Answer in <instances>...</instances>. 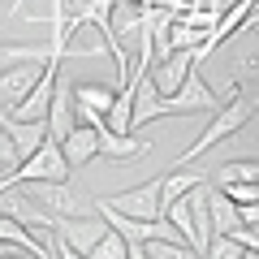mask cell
I'll return each mask as SVG.
<instances>
[{
    "mask_svg": "<svg viewBox=\"0 0 259 259\" xmlns=\"http://www.w3.org/2000/svg\"><path fill=\"white\" fill-rule=\"evenodd\" d=\"M207 255H212V259H246L250 250L242 246V242L233 238V233H216V238H212V246H207Z\"/></svg>",
    "mask_w": 259,
    "mask_h": 259,
    "instance_id": "17",
    "label": "cell"
},
{
    "mask_svg": "<svg viewBox=\"0 0 259 259\" xmlns=\"http://www.w3.org/2000/svg\"><path fill=\"white\" fill-rule=\"evenodd\" d=\"M69 173H74V164L65 160V147L48 134L30 156H22L13 168L0 173V190L5 186H26V182H69Z\"/></svg>",
    "mask_w": 259,
    "mask_h": 259,
    "instance_id": "1",
    "label": "cell"
},
{
    "mask_svg": "<svg viewBox=\"0 0 259 259\" xmlns=\"http://www.w3.org/2000/svg\"><path fill=\"white\" fill-rule=\"evenodd\" d=\"M216 186H229V182H259V160H229V164L212 168Z\"/></svg>",
    "mask_w": 259,
    "mask_h": 259,
    "instance_id": "14",
    "label": "cell"
},
{
    "mask_svg": "<svg viewBox=\"0 0 259 259\" xmlns=\"http://www.w3.org/2000/svg\"><path fill=\"white\" fill-rule=\"evenodd\" d=\"M160 182H164V177H151V182L130 186V190H121V194H104V199H95V203L100 207H117V212H130V216H143V221H160V216H164Z\"/></svg>",
    "mask_w": 259,
    "mask_h": 259,
    "instance_id": "3",
    "label": "cell"
},
{
    "mask_svg": "<svg viewBox=\"0 0 259 259\" xmlns=\"http://www.w3.org/2000/svg\"><path fill=\"white\" fill-rule=\"evenodd\" d=\"M164 221H173V229L194 246V212H190V194H182L177 203H168V207H164Z\"/></svg>",
    "mask_w": 259,
    "mask_h": 259,
    "instance_id": "15",
    "label": "cell"
},
{
    "mask_svg": "<svg viewBox=\"0 0 259 259\" xmlns=\"http://www.w3.org/2000/svg\"><path fill=\"white\" fill-rule=\"evenodd\" d=\"M143 151H147V139H139L134 130H130V134H117V130H108V125L100 130V156H108V160H134V156H143Z\"/></svg>",
    "mask_w": 259,
    "mask_h": 259,
    "instance_id": "11",
    "label": "cell"
},
{
    "mask_svg": "<svg viewBox=\"0 0 259 259\" xmlns=\"http://www.w3.org/2000/svg\"><path fill=\"white\" fill-rule=\"evenodd\" d=\"M190 212H194V255H207L216 238V225H212V203H207V182H199L190 190Z\"/></svg>",
    "mask_w": 259,
    "mask_h": 259,
    "instance_id": "9",
    "label": "cell"
},
{
    "mask_svg": "<svg viewBox=\"0 0 259 259\" xmlns=\"http://www.w3.org/2000/svg\"><path fill=\"white\" fill-rule=\"evenodd\" d=\"M87 259H130V242L108 225V233H104V238L91 246V255H87Z\"/></svg>",
    "mask_w": 259,
    "mask_h": 259,
    "instance_id": "16",
    "label": "cell"
},
{
    "mask_svg": "<svg viewBox=\"0 0 259 259\" xmlns=\"http://www.w3.org/2000/svg\"><path fill=\"white\" fill-rule=\"evenodd\" d=\"M78 125V112H74V87H61L56 82V95H52V108H48V134L56 143Z\"/></svg>",
    "mask_w": 259,
    "mask_h": 259,
    "instance_id": "10",
    "label": "cell"
},
{
    "mask_svg": "<svg viewBox=\"0 0 259 259\" xmlns=\"http://www.w3.org/2000/svg\"><path fill=\"white\" fill-rule=\"evenodd\" d=\"M39 74H44V61H18V65H9V69L0 74V108L22 104L26 91L39 82Z\"/></svg>",
    "mask_w": 259,
    "mask_h": 259,
    "instance_id": "6",
    "label": "cell"
},
{
    "mask_svg": "<svg viewBox=\"0 0 259 259\" xmlns=\"http://www.w3.org/2000/svg\"><path fill=\"white\" fill-rule=\"evenodd\" d=\"M225 194H229L233 203H259V182H229V186H221Z\"/></svg>",
    "mask_w": 259,
    "mask_h": 259,
    "instance_id": "18",
    "label": "cell"
},
{
    "mask_svg": "<svg viewBox=\"0 0 259 259\" xmlns=\"http://www.w3.org/2000/svg\"><path fill=\"white\" fill-rule=\"evenodd\" d=\"M194 65H199V56H194V48H177L173 56H164V61H156V69H151V82H156L160 95H173L177 87L186 82V74H190Z\"/></svg>",
    "mask_w": 259,
    "mask_h": 259,
    "instance_id": "7",
    "label": "cell"
},
{
    "mask_svg": "<svg viewBox=\"0 0 259 259\" xmlns=\"http://www.w3.org/2000/svg\"><path fill=\"white\" fill-rule=\"evenodd\" d=\"M255 112H259V104H255V100H242V95H233L229 104H221V108L212 112L207 130H203V134H199V139H194L190 147L182 151V156H177V164H190V160H199L203 151H212L216 143H229L233 134H238V130L246 125L250 117H255Z\"/></svg>",
    "mask_w": 259,
    "mask_h": 259,
    "instance_id": "2",
    "label": "cell"
},
{
    "mask_svg": "<svg viewBox=\"0 0 259 259\" xmlns=\"http://www.w3.org/2000/svg\"><path fill=\"white\" fill-rule=\"evenodd\" d=\"M112 100H117V91H112V87H100V82H78V87H74V104H87V108L104 112V117H108Z\"/></svg>",
    "mask_w": 259,
    "mask_h": 259,
    "instance_id": "12",
    "label": "cell"
},
{
    "mask_svg": "<svg viewBox=\"0 0 259 259\" xmlns=\"http://www.w3.org/2000/svg\"><path fill=\"white\" fill-rule=\"evenodd\" d=\"M199 182H203V173H194V168H190V173H173V177H164V182H160V203H164V207L177 203V199H182V194H190Z\"/></svg>",
    "mask_w": 259,
    "mask_h": 259,
    "instance_id": "13",
    "label": "cell"
},
{
    "mask_svg": "<svg viewBox=\"0 0 259 259\" xmlns=\"http://www.w3.org/2000/svg\"><path fill=\"white\" fill-rule=\"evenodd\" d=\"M61 147H65V160H69L74 168H87L95 156H100V130L87 125V121H78V125L61 139Z\"/></svg>",
    "mask_w": 259,
    "mask_h": 259,
    "instance_id": "8",
    "label": "cell"
},
{
    "mask_svg": "<svg viewBox=\"0 0 259 259\" xmlns=\"http://www.w3.org/2000/svg\"><path fill=\"white\" fill-rule=\"evenodd\" d=\"M0 173H5V164H0Z\"/></svg>",
    "mask_w": 259,
    "mask_h": 259,
    "instance_id": "22",
    "label": "cell"
},
{
    "mask_svg": "<svg viewBox=\"0 0 259 259\" xmlns=\"http://www.w3.org/2000/svg\"><path fill=\"white\" fill-rule=\"evenodd\" d=\"M238 225H259V203H238Z\"/></svg>",
    "mask_w": 259,
    "mask_h": 259,
    "instance_id": "20",
    "label": "cell"
},
{
    "mask_svg": "<svg viewBox=\"0 0 259 259\" xmlns=\"http://www.w3.org/2000/svg\"><path fill=\"white\" fill-rule=\"evenodd\" d=\"M18 160H22L18 143H13V134H9V130L0 125V164H5V168H13V164H18Z\"/></svg>",
    "mask_w": 259,
    "mask_h": 259,
    "instance_id": "19",
    "label": "cell"
},
{
    "mask_svg": "<svg viewBox=\"0 0 259 259\" xmlns=\"http://www.w3.org/2000/svg\"><path fill=\"white\" fill-rule=\"evenodd\" d=\"M9 255H26V250H22L18 242H5V238H0V259H9Z\"/></svg>",
    "mask_w": 259,
    "mask_h": 259,
    "instance_id": "21",
    "label": "cell"
},
{
    "mask_svg": "<svg viewBox=\"0 0 259 259\" xmlns=\"http://www.w3.org/2000/svg\"><path fill=\"white\" fill-rule=\"evenodd\" d=\"M56 229H61V238L69 242V250H74L78 259L91 255V246L108 233V221H104V212H82V216H56Z\"/></svg>",
    "mask_w": 259,
    "mask_h": 259,
    "instance_id": "5",
    "label": "cell"
},
{
    "mask_svg": "<svg viewBox=\"0 0 259 259\" xmlns=\"http://www.w3.org/2000/svg\"><path fill=\"white\" fill-rule=\"evenodd\" d=\"M26 194L52 216H82V212H91V203H87L69 182H26Z\"/></svg>",
    "mask_w": 259,
    "mask_h": 259,
    "instance_id": "4",
    "label": "cell"
}]
</instances>
